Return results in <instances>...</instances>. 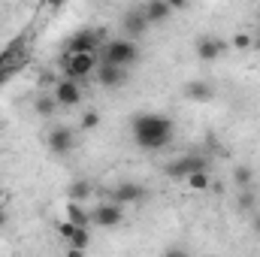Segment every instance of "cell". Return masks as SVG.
Masks as SVG:
<instances>
[{
  "label": "cell",
  "mask_w": 260,
  "mask_h": 257,
  "mask_svg": "<svg viewBox=\"0 0 260 257\" xmlns=\"http://www.w3.org/2000/svg\"><path fill=\"white\" fill-rule=\"evenodd\" d=\"M130 133L142 151H160L173 142L176 130H173V118L164 112H139L130 121Z\"/></svg>",
  "instance_id": "1"
},
{
  "label": "cell",
  "mask_w": 260,
  "mask_h": 257,
  "mask_svg": "<svg viewBox=\"0 0 260 257\" xmlns=\"http://www.w3.org/2000/svg\"><path fill=\"white\" fill-rule=\"evenodd\" d=\"M139 58V49L136 43L121 37V40H109L103 46V64H112V67H121V70H130Z\"/></svg>",
  "instance_id": "2"
},
{
  "label": "cell",
  "mask_w": 260,
  "mask_h": 257,
  "mask_svg": "<svg viewBox=\"0 0 260 257\" xmlns=\"http://www.w3.org/2000/svg\"><path fill=\"white\" fill-rule=\"evenodd\" d=\"M97 49H103V30L94 27H79L64 46L67 55H97Z\"/></svg>",
  "instance_id": "3"
},
{
  "label": "cell",
  "mask_w": 260,
  "mask_h": 257,
  "mask_svg": "<svg viewBox=\"0 0 260 257\" xmlns=\"http://www.w3.org/2000/svg\"><path fill=\"white\" fill-rule=\"evenodd\" d=\"M206 170H209V160H206L203 154H182V157H176V160H170V164L164 167V173H167L170 179H188V176L206 173Z\"/></svg>",
  "instance_id": "4"
},
{
  "label": "cell",
  "mask_w": 260,
  "mask_h": 257,
  "mask_svg": "<svg viewBox=\"0 0 260 257\" xmlns=\"http://www.w3.org/2000/svg\"><path fill=\"white\" fill-rule=\"evenodd\" d=\"M61 70H64V79L79 82V79H85V76H91L97 70V55H67L64 52Z\"/></svg>",
  "instance_id": "5"
},
{
  "label": "cell",
  "mask_w": 260,
  "mask_h": 257,
  "mask_svg": "<svg viewBox=\"0 0 260 257\" xmlns=\"http://www.w3.org/2000/svg\"><path fill=\"white\" fill-rule=\"evenodd\" d=\"M91 221H94L97 227H118V224L124 221V206L106 200V203H100V206L91 212Z\"/></svg>",
  "instance_id": "6"
},
{
  "label": "cell",
  "mask_w": 260,
  "mask_h": 257,
  "mask_svg": "<svg viewBox=\"0 0 260 257\" xmlns=\"http://www.w3.org/2000/svg\"><path fill=\"white\" fill-rule=\"evenodd\" d=\"M52 97L58 100V106H79L82 103V85L73 79H61L52 91Z\"/></svg>",
  "instance_id": "7"
},
{
  "label": "cell",
  "mask_w": 260,
  "mask_h": 257,
  "mask_svg": "<svg viewBox=\"0 0 260 257\" xmlns=\"http://www.w3.org/2000/svg\"><path fill=\"white\" fill-rule=\"evenodd\" d=\"M121 27H124V34H127V40H136V37H142V34L148 30V18H145L142 6H133V9H127V12L121 15Z\"/></svg>",
  "instance_id": "8"
},
{
  "label": "cell",
  "mask_w": 260,
  "mask_h": 257,
  "mask_svg": "<svg viewBox=\"0 0 260 257\" xmlns=\"http://www.w3.org/2000/svg\"><path fill=\"white\" fill-rule=\"evenodd\" d=\"M49 148H52L55 154H67V151H73V148H76V133L67 127V124L52 127L49 130Z\"/></svg>",
  "instance_id": "9"
},
{
  "label": "cell",
  "mask_w": 260,
  "mask_h": 257,
  "mask_svg": "<svg viewBox=\"0 0 260 257\" xmlns=\"http://www.w3.org/2000/svg\"><path fill=\"white\" fill-rule=\"evenodd\" d=\"M142 185H133V182H121V185H115L112 191H109V200L112 203H118V206H127V203H139L142 200Z\"/></svg>",
  "instance_id": "10"
},
{
  "label": "cell",
  "mask_w": 260,
  "mask_h": 257,
  "mask_svg": "<svg viewBox=\"0 0 260 257\" xmlns=\"http://www.w3.org/2000/svg\"><path fill=\"white\" fill-rule=\"evenodd\" d=\"M127 70H121V67H112V64H100V73H97V79H100V85L103 88H121L124 82H127Z\"/></svg>",
  "instance_id": "11"
},
{
  "label": "cell",
  "mask_w": 260,
  "mask_h": 257,
  "mask_svg": "<svg viewBox=\"0 0 260 257\" xmlns=\"http://www.w3.org/2000/svg\"><path fill=\"white\" fill-rule=\"evenodd\" d=\"M142 12H145L148 24H164V21L173 15V3H164V0H151V3H145V6H142Z\"/></svg>",
  "instance_id": "12"
},
{
  "label": "cell",
  "mask_w": 260,
  "mask_h": 257,
  "mask_svg": "<svg viewBox=\"0 0 260 257\" xmlns=\"http://www.w3.org/2000/svg\"><path fill=\"white\" fill-rule=\"evenodd\" d=\"M224 49H227V43H224V40H215V37H206V40L197 43L200 61H215L218 55H224Z\"/></svg>",
  "instance_id": "13"
},
{
  "label": "cell",
  "mask_w": 260,
  "mask_h": 257,
  "mask_svg": "<svg viewBox=\"0 0 260 257\" xmlns=\"http://www.w3.org/2000/svg\"><path fill=\"white\" fill-rule=\"evenodd\" d=\"M185 97H188V100H194V103H209V100H212V85H209V82H203V79L188 82V85H185Z\"/></svg>",
  "instance_id": "14"
},
{
  "label": "cell",
  "mask_w": 260,
  "mask_h": 257,
  "mask_svg": "<svg viewBox=\"0 0 260 257\" xmlns=\"http://www.w3.org/2000/svg\"><path fill=\"white\" fill-rule=\"evenodd\" d=\"M34 112L43 115V118H52L58 112V100L52 94H40V97H34Z\"/></svg>",
  "instance_id": "15"
},
{
  "label": "cell",
  "mask_w": 260,
  "mask_h": 257,
  "mask_svg": "<svg viewBox=\"0 0 260 257\" xmlns=\"http://www.w3.org/2000/svg\"><path fill=\"white\" fill-rule=\"evenodd\" d=\"M67 221H70L73 227H88V224H91V212H85L82 203H70V206H67Z\"/></svg>",
  "instance_id": "16"
},
{
  "label": "cell",
  "mask_w": 260,
  "mask_h": 257,
  "mask_svg": "<svg viewBox=\"0 0 260 257\" xmlns=\"http://www.w3.org/2000/svg\"><path fill=\"white\" fill-rule=\"evenodd\" d=\"M67 194H70V203H82L91 197V182H73L67 188Z\"/></svg>",
  "instance_id": "17"
},
{
  "label": "cell",
  "mask_w": 260,
  "mask_h": 257,
  "mask_svg": "<svg viewBox=\"0 0 260 257\" xmlns=\"http://www.w3.org/2000/svg\"><path fill=\"white\" fill-rule=\"evenodd\" d=\"M233 179H236L239 191H245V188H251V182H254V170H251V167H236V170H233Z\"/></svg>",
  "instance_id": "18"
},
{
  "label": "cell",
  "mask_w": 260,
  "mask_h": 257,
  "mask_svg": "<svg viewBox=\"0 0 260 257\" xmlns=\"http://www.w3.org/2000/svg\"><path fill=\"white\" fill-rule=\"evenodd\" d=\"M88 245H91V233H88V227H76V233H73V239H70V248L85 251Z\"/></svg>",
  "instance_id": "19"
},
{
  "label": "cell",
  "mask_w": 260,
  "mask_h": 257,
  "mask_svg": "<svg viewBox=\"0 0 260 257\" xmlns=\"http://www.w3.org/2000/svg\"><path fill=\"white\" fill-rule=\"evenodd\" d=\"M185 182H188V188H191V191H209V185H212L209 170H206V173H194V176H188Z\"/></svg>",
  "instance_id": "20"
},
{
  "label": "cell",
  "mask_w": 260,
  "mask_h": 257,
  "mask_svg": "<svg viewBox=\"0 0 260 257\" xmlns=\"http://www.w3.org/2000/svg\"><path fill=\"white\" fill-rule=\"evenodd\" d=\"M164 257H191V251H188L185 245L173 242V245H167V248H164Z\"/></svg>",
  "instance_id": "21"
},
{
  "label": "cell",
  "mask_w": 260,
  "mask_h": 257,
  "mask_svg": "<svg viewBox=\"0 0 260 257\" xmlns=\"http://www.w3.org/2000/svg\"><path fill=\"white\" fill-rule=\"evenodd\" d=\"M254 203H257V200H254V194H251V188L239 191V209H245V212H248V209H254Z\"/></svg>",
  "instance_id": "22"
},
{
  "label": "cell",
  "mask_w": 260,
  "mask_h": 257,
  "mask_svg": "<svg viewBox=\"0 0 260 257\" xmlns=\"http://www.w3.org/2000/svg\"><path fill=\"white\" fill-rule=\"evenodd\" d=\"M55 230H58V236H61V239H67V242H70V239H73V233H76V227H73L70 221H61Z\"/></svg>",
  "instance_id": "23"
},
{
  "label": "cell",
  "mask_w": 260,
  "mask_h": 257,
  "mask_svg": "<svg viewBox=\"0 0 260 257\" xmlns=\"http://www.w3.org/2000/svg\"><path fill=\"white\" fill-rule=\"evenodd\" d=\"M97 124H100V115H97V112H85V115H82V127L85 130H94Z\"/></svg>",
  "instance_id": "24"
},
{
  "label": "cell",
  "mask_w": 260,
  "mask_h": 257,
  "mask_svg": "<svg viewBox=\"0 0 260 257\" xmlns=\"http://www.w3.org/2000/svg\"><path fill=\"white\" fill-rule=\"evenodd\" d=\"M230 46H233V49H248V46H251V37H248V34H239V37H233Z\"/></svg>",
  "instance_id": "25"
},
{
  "label": "cell",
  "mask_w": 260,
  "mask_h": 257,
  "mask_svg": "<svg viewBox=\"0 0 260 257\" xmlns=\"http://www.w3.org/2000/svg\"><path fill=\"white\" fill-rule=\"evenodd\" d=\"M67 257H85V251H76V248H70V254Z\"/></svg>",
  "instance_id": "26"
},
{
  "label": "cell",
  "mask_w": 260,
  "mask_h": 257,
  "mask_svg": "<svg viewBox=\"0 0 260 257\" xmlns=\"http://www.w3.org/2000/svg\"><path fill=\"white\" fill-rule=\"evenodd\" d=\"M6 224V212H3V206H0V227Z\"/></svg>",
  "instance_id": "27"
},
{
  "label": "cell",
  "mask_w": 260,
  "mask_h": 257,
  "mask_svg": "<svg viewBox=\"0 0 260 257\" xmlns=\"http://www.w3.org/2000/svg\"><path fill=\"white\" fill-rule=\"evenodd\" d=\"M254 230L260 233V215H254Z\"/></svg>",
  "instance_id": "28"
},
{
  "label": "cell",
  "mask_w": 260,
  "mask_h": 257,
  "mask_svg": "<svg viewBox=\"0 0 260 257\" xmlns=\"http://www.w3.org/2000/svg\"><path fill=\"white\" fill-rule=\"evenodd\" d=\"M257 15H260V9H257Z\"/></svg>",
  "instance_id": "29"
}]
</instances>
